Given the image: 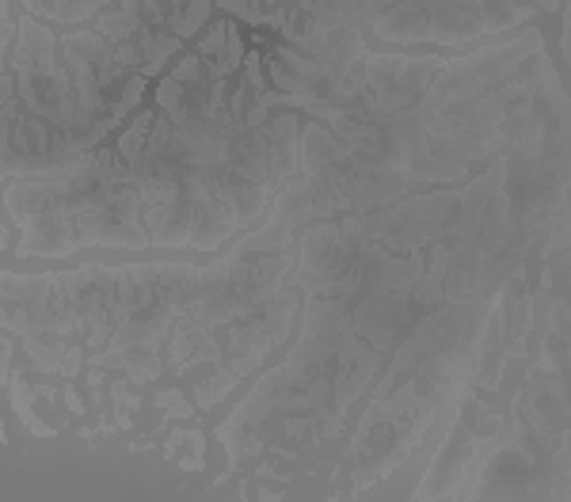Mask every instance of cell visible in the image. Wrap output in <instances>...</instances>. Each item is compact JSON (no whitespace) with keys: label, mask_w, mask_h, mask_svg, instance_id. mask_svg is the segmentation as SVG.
Listing matches in <instances>:
<instances>
[{"label":"cell","mask_w":571,"mask_h":502,"mask_svg":"<svg viewBox=\"0 0 571 502\" xmlns=\"http://www.w3.org/2000/svg\"><path fill=\"white\" fill-rule=\"evenodd\" d=\"M213 4H218V0H183L180 8L168 12V31L180 35V38H195L202 27H206Z\"/></svg>","instance_id":"obj_4"},{"label":"cell","mask_w":571,"mask_h":502,"mask_svg":"<svg viewBox=\"0 0 571 502\" xmlns=\"http://www.w3.org/2000/svg\"><path fill=\"white\" fill-rule=\"evenodd\" d=\"M81 362H84V346H73L69 343V351H66V362H61V377L73 381L76 373H81Z\"/></svg>","instance_id":"obj_10"},{"label":"cell","mask_w":571,"mask_h":502,"mask_svg":"<svg viewBox=\"0 0 571 502\" xmlns=\"http://www.w3.org/2000/svg\"><path fill=\"white\" fill-rule=\"evenodd\" d=\"M4 389H8V404L16 407V415L23 419V427L38 437H54V427H46V422L35 415V389L19 377L16 369H4Z\"/></svg>","instance_id":"obj_2"},{"label":"cell","mask_w":571,"mask_h":502,"mask_svg":"<svg viewBox=\"0 0 571 502\" xmlns=\"http://www.w3.org/2000/svg\"><path fill=\"white\" fill-rule=\"evenodd\" d=\"M236 381H240L236 369H228V366H210V377L198 381V407L206 411V407H213V404H221L228 392H236Z\"/></svg>","instance_id":"obj_5"},{"label":"cell","mask_w":571,"mask_h":502,"mask_svg":"<svg viewBox=\"0 0 571 502\" xmlns=\"http://www.w3.org/2000/svg\"><path fill=\"white\" fill-rule=\"evenodd\" d=\"M99 384H104V373L92 369V373H88V389H99Z\"/></svg>","instance_id":"obj_13"},{"label":"cell","mask_w":571,"mask_h":502,"mask_svg":"<svg viewBox=\"0 0 571 502\" xmlns=\"http://www.w3.org/2000/svg\"><path fill=\"white\" fill-rule=\"evenodd\" d=\"M119 8L126 12V16H134V19H145V4H142V0H122Z\"/></svg>","instance_id":"obj_12"},{"label":"cell","mask_w":571,"mask_h":502,"mask_svg":"<svg viewBox=\"0 0 571 502\" xmlns=\"http://www.w3.org/2000/svg\"><path fill=\"white\" fill-rule=\"evenodd\" d=\"M172 76H175L180 84H187V88L206 84V58H202V54H180V61H175Z\"/></svg>","instance_id":"obj_9"},{"label":"cell","mask_w":571,"mask_h":502,"mask_svg":"<svg viewBox=\"0 0 571 502\" xmlns=\"http://www.w3.org/2000/svg\"><path fill=\"white\" fill-rule=\"evenodd\" d=\"M92 27L107 38V42L114 46V42H130V38H137L142 35V27H145V19H134V16H126L122 8H107L104 16H99Z\"/></svg>","instance_id":"obj_6"},{"label":"cell","mask_w":571,"mask_h":502,"mask_svg":"<svg viewBox=\"0 0 571 502\" xmlns=\"http://www.w3.org/2000/svg\"><path fill=\"white\" fill-rule=\"evenodd\" d=\"M152 130H157V111H137L130 119V126L114 137V152H119L126 164H137L142 160V152H145V145H149Z\"/></svg>","instance_id":"obj_3"},{"label":"cell","mask_w":571,"mask_h":502,"mask_svg":"<svg viewBox=\"0 0 571 502\" xmlns=\"http://www.w3.org/2000/svg\"><path fill=\"white\" fill-rule=\"evenodd\" d=\"M187 92H190L187 84H180L172 73H164L160 81H157V111H164V114L183 111L187 107Z\"/></svg>","instance_id":"obj_7"},{"label":"cell","mask_w":571,"mask_h":502,"mask_svg":"<svg viewBox=\"0 0 571 502\" xmlns=\"http://www.w3.org/2000/svg\"><path fill=\"white\" fill-rule=\"evenodd\" d=\"M137 46H142V54H145L142 73H145V76H164L168 61L183 50V38L172 35L168 27H149V23H145L142 35H137Z\"/></svg>","instance_id":"obj_1"},{"label":"cell","mask_w":571,"mask_h":502,"mask_svg":"<svg viewBox=\"0 0 571 502\" xmlns=\"http://www.w3.org/2000/svg\"><path fill=\"white\" fill-rule=\"evenodd\" d=\"M228 27H233L228 19H218V23H210V31L198 38V54L206 61H221L225 42H228Z\"/></svg>","instance_id":"obj_8"},{"label":"cell","mask_w":571,"mask_h":502,"mask_svg":"<svg viewBox=\"0 0 571 502\" xmlns=\"http://www.w3.org/2000/svg\"><path fill=\"white\" fill-rule=\"evenodd\" d=\"M61 396H66V407L73 411V415H84V400H81V396H76L73 384H66V389H61Z\"/></svg>","instance_id":"obj_11"}]
</instances>
